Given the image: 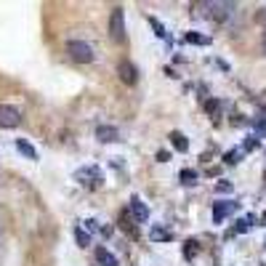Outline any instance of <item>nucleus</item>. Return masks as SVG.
<instances>
[{
    "label": "nucleus",
    "instance_id": "1",
    "mask_svg": "<svg viewBox=\"0 0 266 266\" xmlns=\"http://www.w3.org/2000/svg\"><path fill=\"white\" fill-rule=\"evenodd\" d=\"M109 37L117 45H125V40H128V35H125V11L120 5L112 8V13H109Z\"/></svg>",
    "mask_w": 266,
    "mask_h": 266
},
{
    "label": "nucleus",
    "instance_id": "2",
    "mask_svg": "<svg viewBox=\"0 0 266 266\" xmlns=\"http://www.w3.org/2000/svg\"><path fill=\"white\" fill-rule=\"evenodd\" d=\"M67 53H69V59H72V61H77V64H91V61L96 59L93 45H88L85 40H69L67 43Z\"/></svg>",
    "mask_w": 266,
    "mask_h": 266
},
{
    "label": "nucleus",
    "instance_id": "3",
    "mask_svg": "<svg viewBox=\"0 0 266 266\" xmlns=\"http://www.w3.org/2000/svg\"><path fill=\"white\" fill-rule=\"evenodd\" d=\"M75 178L80 181L83 186H91V189H99L101 186V181H104V176H101V170L96 168V165H85V168H80L75 173Z\"/></svg>",
    "mask_w": 266,
    "mask_h": 266
},
{
    "label": "nucleus",
    "instance_id": "4",
    "mask_svg": "<svg viewBox=\"0 0 266 266\" xmlns=\"http://www.w3.org/2000/svg\"><path fill=\"white\" fill-rule=\"evenodd\" d=\"M21 123V112L11 104H0V128H16Z\"/></svg>",
    "mask_w": 266,
    "mask_h": 266
},
{
    "label": "nucleus",
    "instance_id": "5",
    "mask_svg": "<svg viewBox=\"0 0 266 266\" xmlns=\"http://www.w3.org/2000/svg\"><path fill=\"white\" fill-rule=\"evenodd\" d=\"M117 75H120V80L125 85H136L138 83V69L133 67V61H128V59H123L120 64H117Z\"/></svg>",
    "mask_w": 266,
    "mask_h": 266
},
{
    "label": "nucleus",
    "instance_id": "6",
    "mask_svg": "<svg viewBox=\"0 0 266 266\" xmlns=\"http://www.w3.org/2000/svg\"><path fill=\"white\" fill-rule=\"evenodd\" d=\"M128 213L133 216V221H136V224H146V221H149V208H146L138 197H133V200H131Z\"/></svg>",
    "mask_w": 266,
    "mask_h": 266
},
{
    "label": "nucleus",
    "instance_id": "7",
    "mask_svg": "<svg viewBox=\"0 0 266 266\" xmlns=\"http://www.w3.org/2000/svg\"><path fill=\"white\" fill-rule=\"evenodd\" d=\"M96 138L101 144H115V141H120V131H117L115 125H99V128H96Z\"/></svg>",
    "mask_w": 266,
    "mask_h": 266
},
{
    "label": "nucleus",
    "instance_id": "8",
    "mask_svg": "<svg viewBox=\"0 0 266 266\" xmlns=\"http://www.w3.org/2000/svg\"><path fill=\"white\" fill-rule=\"evenodd\" d=\"M234 210H237V202H216V205H213V221L224 224L226 216H232Z\"/></svg>",
    "mask_w": 266,
    "mask_h": 266
},
{
    "label": "nucleus",
    "instance_id": "9",
    "mask_svg": "<svg viewBox=\"0 0 266 266\" xmlns=\"http://www.w3.org/2000/svg\"><path fill=\"white\" fill-rule=\"evenodd\" d=\"M232 8H234L232 3H210V11H213V13H210V19L218 21V24H224V21L229 19Z\"/></svg>",
    "mask_w": 266,
    "mask_h": 266
},
{
    "label": "nucleus",
    "instance_id": "10",
    "mask_svg": "<svg viewBox=\"0 0 266 266\" xmlns=\"http://www.w3.org/2000/svg\"><path fill=\"white\" fill-rule=\"evenodd\" d=\"M93 256H96V264H99V266H117V258L109 253L104 245H99L96 250H93Z\"/></svg>",
    "mask_w": 266,
    "mask_h": 266
},
{
    "label": "nucleus",
    "instance_id": "11",
    "mask_svg": "<svg viewBox=\"0 0 266 266\" xmlns=\"http://www.w3.org/2000/svg\"><path fill=\"white\" fill-rule=\"evenodd\" d=\"M168 138H170V144H173V149H176V152H181V154H184V152H189V141H186V136H184L181 131H173Z\"/></svg>",
    "mask_w": 266,
    "mask_h": 266
},
{
    "label": "nucleus",
    "instance_id": "12",
    "mask_svg": "<svg viewBox=\"0 0 266 266\" xmlns=\"http://www.w3.org/2000/svg\"><path fill=\"white\" fill-rule=\"evenodd\" d=\"M120 229L123 232H128V234H133V237H136V221H133V216L128 213V210H123V213H120Z\"/></svg>",
    "mask_w": 266,
    "mask_h": 266
},
{
    "label": "nucleus",
    "instance_id": "13",
    "mask_svg": "<svg viewBox=\"0 0 266 266\" xmlns=\"http://www.w3.org/2000/svg\"><path fill=\"white\" fill-rule=\"evenodd\" d=\"M16 149H19L21 154H24L27 160H37V149L27 141V138H16Z\"/></svg>",
    "mask_w": 266,
    "mask_h": 266
},
{
    "label": "nucleus",
    "instance_id": "14",
    "mask_svg": "<svg viewBox=\"0 0 266 266\" xmlns=\"http://www.w3.org/2000/svg\"><path fill=\"white\" fill-rule=\"evenodd\" d=\"M200 253V242L197 240H186L184 242V258L186 261H194V256Z\"/></svg>",
    "mask_w": 266,
    "mask_h": 266
},
{
    "label": "nucleus",
    "instance_id": "15",
    "mask_svg": "<svg viewBox=\"0 0 266 266\" xmlns=\"http://www.w3.org/2000/svg\"><path fill=\"white\" fill-rule=\"evenodd\" d=\"M184 40L192 43V45H210V37L208 35H200V32H186Z\"/></svg>",
    "mask_w": 266,
    "mask_h": 266
},
{
    "label": "nucleus",
    "instance_id": "16",
    "mask_svg": "<svg viewBox=\"0 0 266 266\" xmlns=\"http://www.w3.org/2000/svg\"><path fill=\"white\" fill-rule=\"evenodd\" d=\"M242 154H245V149H240V146H234V149H229V152L224 154L226 165H237V162L242 160Z\"/></svg>",
    "mask_w": 266,
    "mask_h": 266
},
{
    "label": "nucleus",
    "instance_id": "17",
    "mask_svg": "<svg viewBox=\"0 0 266 266\" xmlns=\"http://www.w3.org/2000/svg\"><path fill=\"white\" fill-rule=\"evenodd\" d=\"M197 178H200V173H197V170H192V168H184L181 173H178V181H181V184H197Z\"/></svg>",
    "mask_w": 266,
    "mask_h": 266
},
{
    "label": "nucleus",
    "instance_id": "18",
    "mask_svg": "<svg viewBox=\"0 0 266 266\" xmlns=\"http://www.w3.org/2000/svg\"><path fill=\"white\" fill-rule=\"evenodd\" d=\"M152 242H168L170 240V232L168 229H162V226H152Z\"/></svg>",
    "mask_w": 266,
    "mask_h": 266
},
{
    "label": "nucleus",
    "instance_id": "19",
    "mask_svg": "<svg viewBox=\"0 0 266 266\" xmlns=\"http://www.w3.org/2000/svg\"><path fill=\"white\" fill-rule=\"evenodd\" d=\"M75 240H77V245H80V248H88L91 245V234L85 232L83 226H77V229H75Z\"/></svg>",
    "mask_w": 266,
    "mask_h": 266
},
{
    "label": "nucleus",
    "instance_id": "20",
    "mask_svg": "<svg viewBox=\"0 0 266 266\" xmlns=\"http://www.w3.org/2000/svg\"><path fill=\"white\" fill-rule=\"evenodd\" d=\"M258 146H261V138L258 136H248L245 138V152H253V149H258Z\"/></svg>",
    "mask_w": 266,
    "mask_h": 266
},
{
    "label": "nucleus",
    "instance_id": "21",
    "mask_svg": "<svg viewBox=\"0 0 266 266\" xmlns=\"http://www.w3.org/2000/svg\"><path fill=\"white\" fill-rule=\"evenodd\" d=\"M232 189H234L232 181H216V192H218V194H229Z\"/></svg>",
    "mask_w": 266,
    "mask_h": 266
},
{
    "label": "nucleus",
    "instance_id": "22",
    "mask_svg": "<svg viewBox=\"0 0 266 266\" xmlns=\"http://www.w3.org/2000/svg\"><path fill=\"white\" fill-rule=\"evenodd\" d=\"M149 24H152V29H154V35H157V37H165V27H162L154 16H149Z\"/></svg>",
    "mask_w": 266,
    "mask_h": 266
},
{
    "label": "nucleus",
    "instance_id": "23",
    "mask_svg": "<svg viewBox=\"0 0 266 266\" xmlns=\"http://www.w3.org/2000/svg\"><path fill=\"white\" fill-rule=\"evenodd\" d=\"M83 226H85V232H101V226H99V221L96 218H88V221H83Z\"/></svg>",
    "mask_w": 266,
    "mask_h": 266
},
{
    "label": "nucleus",
    "instance_id": "24",
    "mask_svg": "<svg viewBox=\"0 0 266 266\" xmlns=\"http://www.w3.org/2000/svg\"><path fill=\"white\" fill-rule=\"evenodd\" d=\"M218 107H221V104H218V99H208V101H205V112H208V115H216Z\"/></svg>",
    "mask_w": 266,
    "mask_h": 266
},
{
    "label": "nucleus",
    "instance_id": "25",
    "mask_svg": "<svg viewBox=\"0 0 266 266\" xmlns=\"http://www.w3.org/2000/svg\"><path fill=\"white\" fill-rule=\"evenodd\" d=\"M168 160H170V152L160 149V152H157V162H168Z\"/></svg>",
    "mask_w": 266,
    "mask_h": 266
},
{
    "label": "nucleus",
    "instance_id": "26",
    "mask_svg": "<svg viewBox=\"0 0 266 266\" xmlns=\"http://www.w3.org/2000/svg\"><path fill=\"white\" fill-rule=\"evenodd\" d=\"M256 19H258V21H264V24H266V8H261V11H258V13H256Z\"/></svg>",
    "mask_w": 266,
    "mask_h": 266
},
{
    "label": "nucleus",
    "instance_id": "27",
    "mask_svg": "<svg viewBox=\"0 0 266 266\" xmlns=\"http://www.w3.org/2000/svg\"><path fill=\"white\" fill-rule=\"evenodd\" d=\"M101 234H104V237H112V226H101Z\"/></svg>",
    "mask_w": 266,
    "mask_h": 266
}]
</instances>
